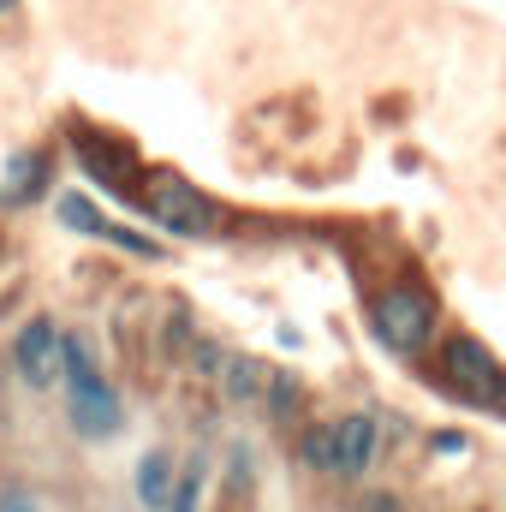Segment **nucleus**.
<instances>
[{
  "label": "nucleus",
  "instance_id": "f257e3e1",
  "mask_svg": "<svg viewBox=\"0 0 506 512\" xmlns=\"http://www.w3.org/2000/svg\"><path fill=\"white\" fill-rule=\"evenodd\" d=\"M60 382H66V411H72V429H78L84 441H108V435L120 429L126 405H120L114 382L96 370V358H90L84 334H66V364H60Z\"/></svg>",
  "mask_w": 506,
  "mask_h": 512
},
{
  "label": "nucleus",
  "instance_id": "f03ea898",
  "mask_svg": "<svg viewBox=\"0 0 506 512\" xmlns=\"http://www.w3.org/2000/svg\"><path fill=\"white\" fill-rule=\"evenodd\" d=\"M370 328L393 358H423L435 346V298L423 286H387L370 304Z\"/></svg>",
  "mask_w": 506,
  "mask_h": 512
},
{
  "label": "nucleus",
  "instance_id": "7ed1b4c3",
  "mask_svg": "<svg viewBox=\"0 0 506 512\" xmlns=\"http://www.w3.org/2000/svg\"><path fill=\"white\" fill-rule=\"evenodd\" d=\"M376 447H381V423L370 411H352V417H334L322 429L304 435V459L328 477H364L376 465Z\"/></svg>",
  "mask_w": 506,
  "mask_h": 512
},
{
  "label": "nucleus",
  "instance_id": "20e7f679",
  "mask_svg": "<svg viewBox=\"0 0 506 512\" xmlns=\"http://www.w3.org/2000/svg\"><path fill=\"white\" fill-rule=\"evenodd\" d=\"M143 209H149V221H155L161 233H179V239H209V233L221 227V209H215L191 179H179V173L149 179Z\"/></svg>",
  "mask_w": 506,
  "mask_h": 512
},
{
  "label": "nucleus",
  "instance_id": "39448f33",
  "mask_svg": "<svg viewBox=\"0 0 506 512\" xmlns=\"http://www.w3.org/2000/svg\"><path fill=\"white\" fill-rule=\"evenodd\" d=\"M447 393H459L465 405L501 411L506 370H501V358H495L477 334H453V340H447Z\"/></svg>",
  "mask_w": 506,
  "mask_h": 512
},
{
  "label": "nucleus",
  "instance_id": "423d86ee",
  "mask_svg": "<svg viewBox=\"0 0 506 512\" xmlns=\"http://www.w3.org/2000/svg\"><path fill=\"white\" fill-rule=\"evenodd\" d=\"M60 364H66V334H60L48 316L24 322L18 340H12V370H18L30 387H54L60 382Z\"/></svg>",
  "mask_w": 506,
  "mask_h": 512
},
{
  "label": "nucleus",
  "instance_id": "0eeeda50",
  "mask_svg": "<svg viewBox=\"0 0 506 512\" xmlns=\"http://www.w3.org/2000/svg\"><path fill=\"white\" fill-rule=\"evenodd\" d=\"M48 191V155L42 149H30V155H12V167H6V185H0V203H36Z\"/></svg>",
  "mask_w": 506,
  "mask_h": 512
},
{
  "label": "nucleus",
  "instance_id": "6e6552de",
  "mask_svg": "<svg viewBox=\"0 0 506 512\" xmlns=\"http://www.w3.org/2000/svg\"><path fill=\"white\" fill-rule=\"evenodd\" d=\"M167 495H173V459L167 453H143L137 459V501L167 512Z\"/></svg>",
  "mask_w": 506,
  "mask_h": 512
},
{
  "label": "nucleus",
  "instance_id": "1a4fd4ad",
  "mask_svg": "<svg viewBox=\"0 0 506 512\" xmlns=\"http://www.w3.org/2000/svg\"><path fill=\"white\" fill-rule=\"evenodd\" d=\"M54 215H60V227H72V233H90V239H114V221H102V209H96L90 197H78V191H66V197L54 203Z\"/></svg>",
  "mask_w": 506,
  "mask_h": 512
},
{
  "label": "nucleus",
  "instance_id": "9d476101",
  "mask_svg": "<svg viewBox=\"0 0 506 512\" xmlns=\"http://www.w3.org/2000/svg\"><path fill=\"white\" fill-rule=\"evenodd\" d=\"M203 495H209V465L191 459L173 471V495H167V512H203Z\"/></svg>",
  "mask_w": 506,
  "mask_h": 512
},
{
  "label": "nucleus",
  "instance_id": "9b49d317",
  "mask_svg": "<svg viewBox=\"0 0 506 512\" xmlns=\"http://www.w3.org/2000/svg\"><path fill=\"white\" fill-rule=\"evenodd\" d=\"M268 376H274V370H262L256 358H221V387H227V399H256V393H268Z\"/></svg>",
  "mask_w": 506,
  "mask_h": 512
},
{
  "label": "nucleus",
  "instance_id": "f8f14e48",
  "mask_svg": "<svg viewBox=\"0 0 506 512\" xmlns=\"http://www.w3.org/2000/svg\"><path fill=\"white\" fill-rule=\"evenodd\" d=\"M0 512H42V501H36L30 489H12V483H6V489H0Z\"/></svg>",
  "mask_w": 506,
  "mask_h": 512
},
{
  "label": "nucleus",
  "instance_id": "ddd939ff",
  "mask_svg": "<svg viewBox=\"0 0 506 512\" xmlns=\"http://www.w3.org/2000/svg\"><path fill=\"white\" fill-rule=\"evenodd\" d=\"M12 6H18V0H0V12H12Z\"/></svg>",
  "mask_w": 506,
  "mask_h": 512
},
{
  "label": "nucleus",
  "instance_id": "4468645a",
  "mask_svg": "<svg viewBox=\"0 0 506 512\" xmlns=\"http://www.w3.org/2000/svg\"><path fill=\"white\" fill-rule=\"evenodd\" d=\"M501 411H506V399H501Z\"/></svg>",
  "mask_w": 506,
  "mask_h": 512
}]
</instances>
